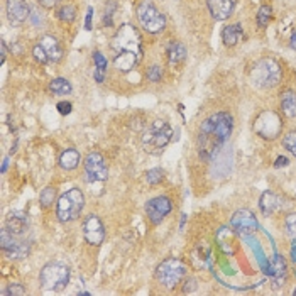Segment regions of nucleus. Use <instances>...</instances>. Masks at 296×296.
Here are the masks:
<instances>
[{
    "label": "nucleus",
    "instance_id": "nucleus-25",
    "mask_svg": "<svg viewBox=\"0 0 296 296\" xmlns=\"http://www.w3.org/2000/svg\"><path fill=\"white\" fill-rule=\"evenodd\" d=\"M274 279V286L278 288V286L284 281V276H286V264H284V259L281 258V256H276L274 261H273V273H271Z\"/></svg>",
    "mask_w": 296,
    "mask_h": 296
},
{
    "label": "nucleus",
    "instance_id": "nucleus-13",
    "mask_svg": "<svg viewBox=\"0 0 296 296\" xmlns=\"http://www.w3.org/2000/svg\"><path fill=\"white\" fill-rule=\"evenodd\" d=\"M83 235L92 245H100L105 240V227L97 215H88L83 222Z\"/></svg>",
    "mask_w": 296,
    "mask_h": 296
},
{
    "label": "nucleus",
    "instance_id": "nucleus-8",
    "mask_svg": "<svg viewBox=\"0 0 296 296\" xmlns=\"http://www.w3.org/2000/svg\"><path fill=\"white\" fill-rule=\"evenodd\" d=\"M137 19H139L142 29L151 34L161 32L166 27V19L157 11V7L152 4V0H142L137 6Z\"/></svg>",
    "mask_w": 296,
    "mask_h": 296
},
{
    "label": "nucleus",
    "instance_id": "nucleus-1",
    "mask_svg": "<svg viewBox=\"0 0 296 296\" xmlns=\"http://www.w3.org/2000/svg\"><path fill=\"white\" fill-rule=\"evenodd\" d=\"M110 48L113 51V66L118 71H131L142 59L141 34L131 24H124L115 32V36L112 37Z\"/></svg>",
    "mask_w": 296,
    "mask_h": 296
},
{
    "label": "nucleus",
    "instance_id": "nucleus-14",
    "mask_svg": "<svg viewBox=\"0 0 296 296\" xmlns=\"http://www.w3.org/2000/svg\"><path fill=\"white\" fill-rule=\"evenodd\" d=\"M230 227L237 232V234L249 235L258 230V220H256L252 212L244 208V210L235 212L234 217L230 219Z\"/></svg>",
    "mask_w": 296,
    "mask_h": 296
},
{
    "label": "nucleus",
    "instance_id": "nucleus-45",
    "mask_svg": "<svg viewBox=\"0 0 296 296\" xmlns=\"http://www.w3.org/2000/svg\"><path fill=\"white\" fill-rule=\"evenodd\" d=\"M7 162H9V159L4 161V164H2V173H6V170H7Z\"/></svg>",
    "mask_w": 296,
    "mask_h": 296
},
{
    "label": "nucleus",
    "instance_id": "nucleus-22",
    "mask_svg": "<svg viewBox=\"0 0 296 296\" xmlns=\"http://www.w3.org/2000/svg\"><path fill=\"white\" fill-rule=\"evenodd\" d=\"M93 63H95V73H93V76H95L97 83H103L107 76V58L100 51H95L93 53Z\"/></svg>",
    "mask_w": 296,
    "mask_h": 296
},
{
    "label": "nucleus",
    "instance_id": "nucleus-39",
    "mask_svg": "<svg viewBox=\"0 0 296 296\" xmlns=\"http://www.w3.org/2000/svg\"><path fill=\"white\" fill-rule=\"evenodd\" d=\"M92 16H93V7H88L87 21H85V29H88V31L92 29Z\"/></svg>",
    "mask_w": 296,
    "mask_h": 296
},
{
    "label": "nucleus",
    "instance_id": "nucleus-36",
    "mask_svg": "<svg viewBox=\"0 0 296 296\" xmlns=\"http://www.w3.org/2000/svg\"><path fill=\"white\" fill-rule=\"evenodd\" d=\"M58 112L61 113V115H68V113H71V103L70 102H59L58 103Z\"/></svg>",
    "mask_w": 296,
    "mask_h": 296
},
{
    "label": "nucleus",
    "instance_id": "nucleus-30",
    "mask_svg": "<svg viewBox=\"0 0 296 296\" xmlns=\"http://www.w3.org/2000/svg\"><path fill=\"white\" fill-rule=\"evenodd\" d=\"M269 19H271V7L269 6H263L259 9V12H258V24H259V27L268 26Z\"/></svg>",
    "mask_w": 296,
    "mask_h": 296
},
{
    "label": "nucleus",
    "instance_id": "nucleus-4",
    "mask_svg": "<svg viewBox=\"0 0 296 296\" xmlns=\"http://www.w3.org/2000/svg\"><path fill=\"white\" fill-rule=\"evenodd\" d=\"M85 206V196L81 190L71 188L59 196L56 205V217L59 222H73L81 215Z\"/></svg>",
    "mask_w": 296,
    "mask_h": 296
},
{
    "label": "nucleus",
    "instance_id": "nucleus-33",
    "mask_svg": "<svg viewBox=\"0 0 296 296\" xmlns=\"http://www.w3.org/2000/svg\"><path fill=\"white\" fill-rule=\"evenodd\" d=\"M146 76H147V80H149V81L157 83V81L161 80V76H162V70H161V66H151L149 70H147Z\"/></svg>",
    "mask_w": 296,
    "mask_h": 296
},
{
    "label": "nucleus",
    "instance_id": "nucleus-10",
    "mask_svg": "<svg viewBox=\"0 0 296 296\" xmlns=\"http://www.w3.org/2000/svg\"><path fill=\"white\" fill-rule=\"evenodd\" d=\"M16 237L17 235H14L6 227V229L2 230V234H0V247H2L4 252H7L11 256V258L22 259V258H26L29 252V245L26 242H19Z\"/></svg>",
    "mask_w": 296,
    "mask_h": 296
},
{
    "label": "nucleus",
    "instance_id": "nucleus-32",
    "mask_svg": "<svg viewBox=\"0 0 296 296\" xmlns=\"http://www.w3.org/2000/svg\"><path fill=\"white\" fill-rule=\"evenodd\" d=\"M284 225H286V232H288L293 239H296V214H291L286 217Z\"/></svg>",
    "mask_w": 296,
    "mask_h": 296
},
{
    "label": "nucleus",
    "instance_id": "nucleus-12",
    "mask_svg": "<svg viewBox=\"0 0 296 296\" xmlns=\"http://www.w3.org/2000/svg\"><path fill=\"white\" fill-rule=\"evenodd\" d=\"M171 208L173 205L167 196H156V198H152L146 203V214L154 225H159L171 212Z\"/></svg>",
    "mask_w": 296,
    "mask_h": 296
},
{
    "label": "nucleus",
    "instance_id": "nucleus-46",
    "mask_svg": "<svg viewBox=\"0 0 296 296\" xmlns=\"http://www.w3.org/2000/svg\"><path fill=\"white\" fill-rule=\"evenodd\" d=\"M293 294H294V296H296V289H294V291H293Z\"/></svg>",
    "mask_w": 296,
    "mask_h": 296
},
{
    "label": "nucleus",
    "instance_id": "nucleus-21",
    "mask_svg": "<svg viewBox=\"0 0 296 296\" xmlns=\"http://www.w3.org/2000/svg\"><path fill=\"white\" fill-rule=\"evenodd\" d=\"M240 37H242V26L240 24H232L222 31V39H224L225 46H235L240 41Z\"/></svg>",
    "mask_w": 296,
    "mask_h": 296
},
{
    "label": "nucleus",
    "instance_id": "nucleus-35",
    "mask_svg": "<svg viewBox=\"0 0 296 296\" xmlns=\"http://www.w3.org/2000/svg\"><path fill=\"white\" fill-rule=\"evenodd\" d=\"M32 54H34V58H36L39 63H43V65H44V63H48V58H46V54H44L43 48L39 46V44H37V46H34V49H32Z\"/></svg>",
    "mask_w": 296,
    "mask_h": 296
},
{
    "label": "nucleus",
    "instance_id": "nucleus-42",
    "mask_svg": "<svg viewBox=\"0 0 296 296\" xmlns=\"http://www.w3.org/2000/svg\"><path fill=\"white\" fill-rule=\"evenodd\" d=\"M0 49H2V56H0V63H4L6 61V58H7V48H6V43H0Z\"/></svg>",
    "mask_w": 296,
    "mask_h": 296
},
{
    "label": "nucleus",
    "instance_id": "nucleus-40",
    "mask_svg": "<svg viewBox=\"0 0 296 296\" xmlns=\"http://www.w3.org/2000/svg\"><path fill=\"white\" fill-rule=\"evenodd\" d=\"M288 157H284V156H279L278 159H276L274 162V167H283V166H288Z\"/></svg>",
    "mask_w": 296,
    "mask_h": 296
},
{
    "label": "nucleus",
    "instance_id": "nucleus-5",
    "mask_svg": "<svg viewBox=\"0 0 296 296\" xmlns=\"http://www.w3.org/2000/svg\"><path fill=\"white\" fill-rule=\"evenodd\" d=\"M250 80L259 88H273L281 80V68L274 59H261L250 71Z\"/></svg>",
    "mask_w": 296,
    "mask_h": 296
},
{
    "label": "nucleus",
    "instance_id": "nucleus-31",
    "mask_svg": "<svg viewBox=\"0 0 296 296\" xmlns=\"http://www.w3.org/2000/svg\"><path fill=\"white\" fill-rule=\"evenodd\" d=\"M146 180L149 185H157L162 181V171L161 170H149L146 173Z\"/></svg>",
    "mask_w": 296,
    "mask_h": 296
},
{
    "label": "nucleus",
    "instance_id": "nucleus-16",
    "mask_svg": "<svg viewBox=\"0 0 296 296\" xmlns=\"http://www.w3.org/2000/svg\"><path fill=\"white\" fill-rule=\"evenodd\" d=\"M210 14L217 21H225L232 16L235 7V0H206Z\"/></svg>",
    "mask_w": 296,
    "mask_h": 296
},
{
    "label": "nucleus",
    "instance_id": "nucleus-26",
    "mask_svg": "<svg viewBox=\"0 0 296 296\" xmlns=\"http://www.w3.org/2000/svg\"><path fill=\"white\" fill-rule=\"evenodd\" d=\"M49 90L54 95H68V93H71V83L65 80V78H54V80L49 83Z\"/></svg>",
    "mask_w": 296,
    "mask_h": 296
},
{
    "label": "nucleus",
    "instance_id": "nucleus-17",
    "mask_svg": "<svg viewBox=\"0 0 296 296\" xmlns=\"http://www.w3.org/2000/svg\"><path fill=\"white\" fill-rule=\"evenodd\" d=\"M39 46L43 48L44 54L48 58V63H58L63 58V48L56 37L53 36H44L39 41Z\"/></svg>",
    "mask_w": 296,
    "mask_h": 296
},
{
    "label": "nucleus",
    "instance_id": "nucleus-3",
    "mask_svg": "<svg viewBox=\"0 0 296 296\" xmlns=\"http://www.w3.org/2000/svg\"><path fill=\"white\" fill-rule=\"evenodd\" d=\"M171 137H173V129L170 127V124L164 120H156V122H152V125L149 129H146V132L142 134L141 142L146 152L159 154V152L170 144Z\"/></svg>",
    "mask_w": 296,
    "mask_h": 296
},
{
    "label": "nucleus",
    "instance_id": "nucleus-37",
    "mask_svg": "<svg viewBox=\"0 0 296 296\" xmlns=\"http://www.w3.org/2000/svg\"><path fill=\"white\" fill-rule=\"evenodd\" d=\"M186 286L183 288V293H191V291H195L196 289V279L195 278H188L186 279Z\"/></svg>",
    "mask_w": 296,
    "mask_h": 296
},
{
    "label": "nucleus",
    "instance_id": "nucleus-27",
    "mask_svg": "<svg viewBox=\"0 0 296 296\" xmlns=\"http://www.w3.org/2000/svg\"><path fill=\"white\" fill-rule=\"evenodd\" d=\"M54 198H56V188H53V186H46V188L41 191V195H39V201H41L43 208L51 206Z\"/></svg>",
    "mask_w": 296,
    "mask_h": 296
},
{
    "label": "nucleus",
    "instance_id": "nucleus-34",
    "mask_svg": "<svg viewBox=\"0 0 296 296\" xmlns=\"http://www.w3.org/2000/svg\"><path fill=\"white\" fill-rule=\"evenodd\" d=\"M2 294H4V296H6V294H11V296H22V294H26V289H24L19 283H14V284L9 286L7 289H4V291H2Z\"/></svg>",
    "mask_w": 296,
    "mask_h": 296
},
{
    "label": "nucleus",
    "instance_id": "nucleus-20",
    "mask_svg": "<svg viewBox=\"0 0 296 296\" xmlns=\"http://www.w3.org/2000/svg\"><path fill=\"white\" fill-rule=\"evenodd\" d=\"M186 58V48L180 41H171L167 44V61L171 65H178Z\"/></svg>",
    "mask_w": 296,
    "mask_h": 296
},
{
    "label": "nucleus",
    "instance_id": "nucleus-6",
    "mask_svg": "<svg viewBox=\"0 0 296 296\" xmlns=\"http://www.w3.org/2000/svg\"><path fill=\"white\" fill-rule=\"evenodd\" d=\"M186 276V264L176 258H167L157 266L156 278L166 289H173Z\"/></svg>",
    "mask_w": 296,
    "mask_h": 296
},
{
    "label": "nucleus",
    "instance_id": "nucleus-11",
    "mask_svg": "<svg viewBox=\"0 0 296 296\" xmlns=\"http://www.w3.org/2000/svg\"><path fill=\"white\" fill-rule=\"evenodd\" d=\"M85 173L90 181H105L108 178V167L100 152H90L85 157Z\"/></svg>",
    "mask_w": 296,
    "mask_h": 296
},
{
    "label": "nucleus",
    "instance_id": "nucleus-15",
    "mask_svg": "<svg viewBox=\"0 0 296 296\" xmlns=\"http://www.w3.org/2000/svg\"><path fill=\"white\" fill-rule=\"evenodd\" d=\"M7 17L14 26H21L29 17V6L26 0H7Z\"/></svg>",
    "mask_w": 296,
    "mask_h": 296
},
{
    "label": "nucleus",
    "instance_id": "nucleus-2",
    "mask_svg": "<svg viewBox=\"0 0 296 296\" xmlns=\"http://www.w3.org/2000/svg\"><path fill=\"white\" fill-rule=\"evenodd\" d=\"M232 127L234 122L230 113L227 112H219L206 118L200 127V157H203L205 161L210 159V156H214V149L229 139Z\"/></svg>",
    "mask_w": 296,
    "mask_h": 296
},
{
    "label": "nucleus",
    "instance_id": "nucleus-24",
    "mask_svg": "<svg viewBox=\"0 0 296 296\" xmlns=\"http://www.w3.org/2000/svg\"><path fill=\"white\" fill-rule=\"evenodd\" d=\"M281 108H283L286 117H296V93L294 92H286L281 97Z\"/></svg>",
    "mask_w": 296,
    "mask_h": 296
},
{
    "label": "nucleus",
    "instance_id": "nucleus-19",
    "mask_svg": "<svg viewBox=\"0 0 296 296\" xmlns=\"http://www.w3.org/2000/svg\"><path fill=\"white\" fill-rule=\"evenodd\" d=\"M80 159H81L80 152L76 149H65L61 152V156H59V166L66 171H71L80 164Z\"/></svg>",
    "mask_w": 296,
    "mask_h": 296
},
{
    "label": "nucleus",
    "instance_id": "nucleus-23",
    "mask_svg": "<svg viewBox=\"0 0 296 296\" xmlns=\"http://www.w3.org/2000/svg\"><path fill=\"white\" fill-rule=\"evenodd\" d=\"M259 206H261V212H263L264 215H271L279 206V200L276 198V195L271 193V191H264L263 196H261Z\"/></svg>",
    "mask_w": 296,
    "mask_h": 296
},
{
    "label": "nucleus",
    "instance_id": "nucleus-38",
    "mask_svg": "<svg viewBox=\"0 0 296 296\" xmlns=\"http://www.w3.org/2000/svg\"><path fill=\"white\" fill-rule=\"evenodd\" d=\"M113 9H115V4H110V9H108V11H105V16H103V22L107 24V26H110L112 24V11Z\"/></svg>",
    "mask_w": 296,
    "mask_h": 296
},
{
    "label": "nucleus",
    "instance_id": "nucleus-43",
    "mask_svg": "<svg viewBox=\"0 0 296 296\" xmlns=\"http://www.w3.org/2000/svg\"><path fill=\"white\" fill-rule=\"evenodd\" d=\"M289 256H291V261H293V263H296V239L293 240V244H291Z\"/></svg>",
    "mask_w": 296,
    "mask_h": 296
},
{
    "label": "nucleus",
    "instance_id": "nucleus-28",
    "mask_svg": "<svg viewBox=\"0 0 296 296\" xmlns=\"http://www.w3.org/2000/svg\"><path fill=\"white\" fill-rule=\"evenodd\" d=\"M58 17H59V21L70 24V22L75 21V17H76V9L73 7V6H65V7H61V9H59V12H58Z\"/></svg>",
    "mask_w": 296,
    "mask_h": 296
},
{
    "label": "nucleus",
    "instance_id": "nucleus-29",
    "mask_svg": "<svg viewBox=\"0 0 296 296\" xmlns=\"http://www.w3.org/2000/svg\"><path fill=\"white\" fill-rule=\"evenodd\" d=\"M283 146L296 157V132L291 131L283 137Z\"/></svg>",
    "mask_w": 296,
    "mask_h": 296
},
{
    "label": "nucleus",
    "instance_id": "nucleus-41",
    "mask_svg": "<svg viewBox=\"0 0 296 296\" xmlns=\"http://www.w3.org/2000/svg\"><path fill=\"white\" fill-rule=\"evenodd\" d=\"M58 2L59 0H39V4H41L43 7H46V9H53Z\"/></svg>",
    "mask_w": 296,
    "mask_h": 296
},
{
    "label": "nucleus",
    "instance_id": "nucleus-44",
    "mask_svg": "<svg viewBox=\"0 0 296 296\" xmlns=\"http://www.w3.org/2000/svg\"><path fill=\"white\" fill-rule=\"evenodd\" d=\"M291 48L296 49V32L293 34V37H291Z\"/></svg>",
    "mask_w": 296,
    "mask_h": 296
},
{
    "label": "nucleus",
    "instance_id": "nucleus-7",
    "mask_svg": "<svg viewBox=\"0 0 296 296\" xmlns=\"http://www.w3.org/2000/svg\"><path fill=\"white\" fill-rule=\"evenodd\" d=\"M41 284L48 291H61L70 281V269L61 263H49L41 271Z\"/></svg>",
    "mask_w": 296,
    "mask_h": 296
},
{
    "label": "nucleus",
    "instance_id": "nucleus-18",
    "mask_svg": "<svg viewBox=\"0 0 296 296\" xmlns=\"http://www.w3.org/2000/svg\"><path fill=\"white\" fill-rule=\"evenodd\" d=\"M27 225H29V220H27V215L24 214V212L16 210V212H11V214H9L6 227L12 232L14 235H22L24 232L27 230Z\"/></svg>",
    "mask_w": 296,
    "mask_h": 296
},
{
    "label": "nucleus",
    "instance_id": "nucleus-9",
    "mask_svg": "<svg viewBox=\"0 0 296 296\" xmlns=\"http://www.w3.org/2000/svg\"><path fill=\"white\" fill-rule=\"evenodd\" d=\"M281 127H283V122L279 120V117L274 112H263L256 118L254 124L256 132L264 139H274L276 136H279Z\"/></svg>",
    "mask_w": 296,
    "mask_h": 296
}]
</instances>
